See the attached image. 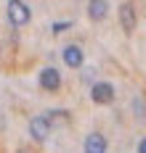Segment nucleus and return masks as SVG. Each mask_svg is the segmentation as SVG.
I'll return each mask as SVG.
<instances>
[{
    "mask_svg": "<svg viewBox=\"0 0 146 153\" xmlns=\"http://www.w3.org/2000/svg\"><path fill=\"white\" fill-rule=\"evenodd\" d=\"M29 19H32V11H29V5L24 0H8V21L14 27L29 24Z\"/></svg>",
    "mask_w": 146,
    "mask_h": 153,
    "instance_id": "f257e3e1",
    "label": "nucleus"
},
{
    "mask_svg": "<svg viewBox=\"0 0 146 153\" xmlns=\"http://www.w3.org/2000/svg\"><path fill=\"white\" fill-rule=\"evenodd\" d=\"M37 82H40V87L45 92H59V87H61V71L53 69V66H45L40 71V76H37Z\"/></svg>",
    "mask_w": 146,
    "mask_h": 153,
    "instance_id": "f03ea898",
    "label": "nucleus"
},
{
    "mask_svg": "<svg viewBox=\"0 0 146 153\" xmlns=\"http://www.w3.org/2000/svg\"><path fill=\"white\" fill-rule=\"evenodd\" d=\"M90 100L98 103V106H109L114 100V85L112 82H96L90 87Z\"/></svg>",
    "mask_w": 146,
    "mask_h": 153,
    "instance_id": "7ed1b4c3",
    "label": "nucleus"
},
{
    "mask_svg": "<svg viewBox=\"0 0 146 153\" xmlns=\"http://www.w3.org/2000/svg\"><path fill=\"white\" fill-rule=\"evenodd\" d=\"M135 24H138V16H135L133 3H122V5H120V27H122V32H125V34H133Z\"/></svg>",
    "mask_w": 146,
    "mask_h": 153,
    "instance_id": "20e7f679",
    "label": "nucleus"
},
{
    "mask_svg": "<svg viewBox=\"0 0 146 153\" xmlns=\"http://www.w3.org/2000/svg\"><path fill=\"white\" fill-rule=\"evenodd\" d=\"M29 135H32L35 143H45L50 135V124L45 116H35L32 122H29Z\"/></svg>",
    "mask_w": 146,
    "mask_h": 153,
    "instance_id": "39448f33",
    "label": "nucleus"
},
{
    "mask_svg": "<svg viewBox=\"0 0 146 153\" xmlns=\"http://www.w3.org/2000/svg\"><path fill=\"white\" fill-rule=\"evenodd\" d=\"M106 148H109V143H106V137L101 132H90L85 137V143H82V151L85 153H106Z\"/></svg>",
    "mask_w": 146,
    "mask_h": 153,
    "instance_id": "423d86ee",
    "label": "nucleus"
},
{
    "mask_svg": "<svg viewBox=\"0 0 146 153\" xmlns=\"http://www.w3.org/2000/svg\"><path fill=\"white\" fill-rule=\"evenodd\" d=\"M61 58H64V63L69 69H80L82 61H85V53H82L80 45H66L64 53H61Z\"/></svg>",
    "mask_w": 146,
    "mask_h": 153,
    "instance_id": "0eeeda50",
    "label": "nucleus"
},
{
    "mask_svg": "<svg viewBox=\"0 0 146 153\" xmlns=\"http://www.w3.org/2000/svg\"><path fill=\"white\" fill-rule=\"evenodd\" d=\"M109 13V0H88V19L90 21H104Z\"/></svg>",
    "mask_w": 146,
    "mask_h": 153,
    "instance_id": "6e6552de",
    "label": "nucleus"
},
{
    "mask_svg": "<svg viewBox=\"0 0 146 153\" xmlns=\"http://www.w3.org/2000/svg\"><path fill=\"white\" fill-rule=\"evenodd\" d=\"M45 119H48L50 127H59V124H69V111H64V108H56V111H48V114H45Z\"/></svg>",
    "mask_w": 146,
    "mask_h": 153,
    "instance_id": "1a4fd4ad",
    "label": "nucleus"
},
{
    "mask_svg": "<svg viewBox=\"0 0 146 153\" xmlns=\"http://www.w3.org/2000/svg\"><path fill=\"white\" fill-rule=\"evenodd\" d=\"M66 29H72V21H56V24L50 27L53 34H61V32H66Z\"/></svg>",
    "mask_w": 146,
    "mask_h": 153,
    "instance_id": "9d476101",
    "label": "nucleus"
},
{
    "mask_svg": "<svg viewBox=\"0 0 146 153\" xmlns=\"http://www.w3.org/2000/svg\"><path fill=\"white\" fill-rule=\"evenodd\" d=\"M138 153H146V137L141 140V143H138Z\"/></svg>",
    "mask_w": 146,
    "mask_h": 153,
    "instance_id": "9b49d317",
    "label": "nucleus"
},
{
    "mask_svg": "<svg viewBox=\"0 0 146 153\" xmlns=\"http://www.w3.org/2000/svg\"><path fill=\"white\" fill-rule=\"evenodd\" d=\"M0 127H3V114H0Z\"/></svg>",
    "mask_w": 146,
    "mask_h": 153,
    "instance_id": "f8f14e48",
    "label": "nucleus"
}]
</instances>
